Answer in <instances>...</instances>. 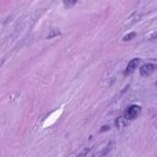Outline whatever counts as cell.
<instances>
[{"label": "cell", "instance_id": "1", "mask_svg": "<svg viewBox=\"0 0 157 157\" xmlns=\"http://www.w3.org/2000/svg\"><path fill=\"white\" fill-rule=\"evenodd\" d=\"M139 112H141V106H138V105L130 106V108H127V110H125V113H124V119L125 120L136 119V116L139 114Z\"/></svg>", "mask_w": 157, "mask_h": 157}, {"label": "cell", "instance_id": "4", "mask_svg": "<svg viewBox=\"0 0 157 157\" xmlns=\"http://www.w3.org/2000/svg\"><path fill=\"white\" fill-rule=\"evenodd\" d=\"M135 36H136L135 32H131V33H128L127 36H124V39H123V40H124V41H128V40H131V39H134Z\"/></svg>", "mask_w": 157, "mask_h": 157}, {"label": "cell", "instance_id": "2", "mask_svg": "<svg viewBox=\"0 0 157 157\" xmlns=\"http://www.w3.org/2000/svg\"><path fill=\"white\" fill-rule=\"evenodd\" d=\"M139 63H141V59H139V58H135V59L130 61V62H128V65H127V68H125V72H124L125 76H130L131 73H134V71L138 68Z\"/></svg>", "mask_w": 157, "mask_h": 157}, {"label": "cell", "instance_id": "5", "mask_svg": "<svg viewBox=\"0 0 157 157\" xmlns=\"http://www.w3.org/2000/svg\"><path fill=\"white\" fill-rule=\"evenodd\" d=\"M77 0H63V3H65V6H72V4H75Z\"/></svg>", "mask_w": 157, "mask_h": 157}, {"label": "cell", "instance_id": "3", "mask_svg": "<svg viewBox=\"0 0 157 157\" xmlns=\"http://www.w3.org/2000/svg\"><path fill=\"white\" fill-rule=\"evenodd\" d=\"M157 69V65L155 63H145V65L141 66V75L142 76H150Z\"/></svg>", "mask_w": 157, "mask_h": 157}]
</instances>
